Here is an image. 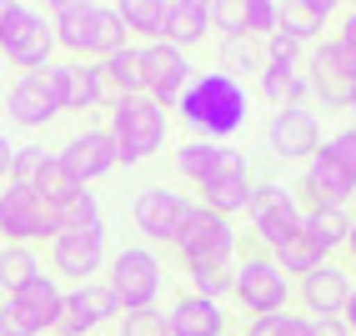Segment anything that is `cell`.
<instances>
[{"mask_svg": "<svg viewBox=\"0 0 356 336\" xmlns=\"http://www.w3.org/2000/svg\"><path fill=\"white\" fill-rule=\"evenodd\" d=\"M176 111L196 136H206L211 146H221L226 136H236L246 126V86L236 76H226V70H201L181 90Z\"/></svg>", "mask_w": 356, "mask_h": 336, "instance_id": "obj_1", "label": "cell"}, {"mask_svg": "<svg viewBox=\"0 0 356 336\" xmlns=\"http://www.w3.org/2000/svg\"><path fill=\"white\" fill-rule=\"evenodd\" d=\"M51 35L76 61L81 56L101 61V56L126 45V26H121V15H115V6H90V0H60L51 10Z\"/></svg>", "mask_w": 356, "mask_h": 336, "instance_id": "obj_2", "label": "cell"}, {"mask_svg": "<svg viewBox=\"0 0 356 336\" xmlns=\"http://www.w3.org/2000/svg\"><path fill=\"white\" fill-rule=\"evenodd\" d=\"M106 131L115 141V161L140 166L146 156H156L165 146V111L151 101V95H115Z\"/></svg>", "mask_w": 356, "mask_h": 336, "instance_id": "obj_3", "label": "cell"}, {"mask_svg": "<svg viewBox=\"0 0 356 336\" xmlns=\"http://www.w3.org/2000/svg\"><path fill=\"white\" fill-rule=\"evenodd\" d=\"M0 51L6 61L20 70V76H31V70H45L56 56V35L45 26V15L31 10V6H0Z\"/></svg>", "mask_w": 356, "mask_h": 336, "instance_id": "obj_4", "label": "cell"}, {"mask_svg": "<svg viewBox=\"0 0 356 336\" xmlns=\"http://www.w3.org/2000/svg\"><path fill=\"white\" fill-rule=\"evenodd\" d=\"M171 246L181 251L186 266H236V231H231V221L216 216V211H206L201 201L191 206V216H186V226H181V236Z\"/></svg>", "mask_w": 356, "mask_h": 336, "instance_id": "obj_5", "label": "cell"}, {"mask_svg": "<svg viewBox=\"0 0 356 336\" xmlns=\"http://www.w3.org/2000/svg\"><path fill=\"white\" fill-rule=\"evenodd\" d=\"M111 296L121 301V311H151L161 296V256L151 246H121L111 256Z\"/></svg>", "mask_w": 356, "mask_h": 336, "instance_id": "obj_6", "label": "cell"}, {"mask_svg": "<svg viewBox=\"0 0 356 336\" xmlns=\"http://www.w3.org/2000/svg\"><path fill=\"white\" fill-rule=\"evenodd\" d=\"M231 296L241 301L251 317H276V311H286V301H291V276L281 271L266 251H251L246 261H236Z\"/></svg>", "mask_w": 356, "mask_h": 336, "instance_id": "obj_7", "label": "cell"}, {"mask_svg": "<svg viewBox=\"0 0 356 336\" xmlns=\"http://www.w3.org/2000/svg\"><path fill=\"white\" fill-rule=\"evenodd\" d=\"M0 236H6V246H35V241H56V236H60L56 206H51V201H40L35 191L6 186V191H0Z\"/></svg>", "mask_w": 356, "mask_h": 336, "instance_id": "obj_8", "label": "cell"}, {"mask_svg": "<svg viewBox=\"0 0 356 336\" xmlns=\"http://www.w3.org/2000/svg\"><path fill=\"white\" fill-rule=\"evenodd\" d=\"M6 111H10V121L26 126V131L51 126L56 115L65 111V101H60V81H56V65L31 70V76H15L10 90H6Z\"/></svg>", "mask_w": 356, "mask_h": 336, "instance_id": "obj_9", "label": "cell"}, {"mask_svg": "<svg viewBox=\"0 0 356 336\" xmlns=\"http://www.w3.org/2000/svg\"><path fill=\"white\" fill-rule=\"evenodd\" d=\"M191 206L196 201L171 191V186H146V191H136V201H131V221L151 246H161V241L171 246L181 236V226H186V216H191Z\"/></svg>", "mask_w": 356, "mask_h": 336, "instance_id": "obj_10", "label": "cell"}, {"mask_svg": "<svg viewBox=\"0 0 356 336\" xmlns=\"http://www.w3.org/2000/svg\"><path fill=\"white\" fill-rule=\"evenodd\" d=\"M306 86H312V95L326 111H351L356 106V61L337 40H326L306 61Z\"/></svg>", "mask_w": 356, "mask_h": 336, "instance_id": "obj_11", "label": "cell"}, {"mask_svg": "<svg viewBox=\"0 0 356 336\" xmlns=\"http://www.w3.org/2000/svg\"><path fill=\"white\" fill-rule=\"evenodd\" d=\"M140 95H151V101L165 111V106H176L181 101V90L191 86V61H186V51H176V45H165V40H151V45H140Z\"/></svg>", "mask_w": 356, "mask_h": 336, "instance_id": "obj_12", "label": "cell"}, {"mask_svg": "<svg viewBox=\"0 0 356 336\" xmlns=\"http://www.w3.org/2000/svg\"><path fill=\"white\" fill-rule=\"evenodd\" d=\"M246 216H251V231L276 251L281 241H291V236L301 231V216H306V211L296 206V191L266 181V186H251V206H246Z\"/></svg>", "mask_w": 356, "mask_h": 336, "instance_id": "obj_13", "label": "cell"}, {"mask_svg": "<svg viewBox=\"0 0 356 336\" xmlns=\"http://www.w3.org/2000/svg\"><path fill=\"white\" fill-rule=\"evenodd\" d=\"M301 191H306V201H312V211H346V201L356 196V171L341 166L321 146L301 171Z\"/></svg>", "mask_w": 356, "mask_h": 336, "instance_id": "obj_14", "label": "cell"}, {"mask_svg": "<svg viewBox=\"0 0 356 336\" xmlns=\"http://www.w3.org/2000/svg\"><path fill=\"white\" fill-rule=\"evenodd\" d=\"M106 266V226H90V231H60L51 241V271L86 286L90 271Z\"/></svg>", "mask_w": 356, "mask_h": 336, "instance_id": "obj_15", "label": "cell"}, {"mask_svg": "<svg viewBox=\"0 0 356 336\" xmlns=\"http://www.w3.org/2000/svg\"><path fill=\"white\" fill-rule=\"evenodd\" d=\"M60 306H65V291H60V281L56 276H35V281H26L20 291H10L6 296V311L26 326L31 336H40V331H51V326H60Z\"/></svg>", "mask_w": 356, "mask_h": 336, "instance_id": "obj_16", "label": "cell"}, {"mask_svg": "<svg viewBox=\"0 0 356 336\" xmlns=\"http://www.w3.org/2000/svg\"><path fill=\"white\" fill-rule=\"evenodd\" d=\"M56 161H60V171L76 186H90V181H101V176H111L115 166H121V161H115L111 131H81V136H70Z\"/></svg>", "mask_w": 356, "mask_h": 336, "instance_id": "obj_17", "label": "cell"}, {"mask_svg": "<svg viewBox=\"0 0 356 336\" xmlns=\"http://www.w3.org/2000/svg\"><path fill=\"white\" fill-rule=\"evenodd\" d=\"M115 311H121V301L111 296L106 281L70 286V291H65V306H60V326H56V336H90L96 326H106Z\"/></svg>", "mask_w": 356, "mask_h": 336, "instance_id": "obj_18", "label": "cell"}, {"mask_svg": "<svg viewBox=\"0 0 356 336\" xmlns=\"http://www.w3.org/2000/svg\"><path fill=\"white\" fill-rule=\"evenodd\" d=\"M201 206H206V211H216V216H226V221H231L236 211H246V206H251V171H246V156H241V151L221 146L216 176L201 186Z\"/></svg>", "mask_w": 356, "mask_h": 336, "instance_id": "obj_19", "label": "cell"}, {"mask_svg": "<svg viewBox=\"0 0 356 336\" xmlns=\"http://www.w3.org/2000/svg\"><path fill=\"white\" fill-rule=\"evenodd\" d=\"M266 151L281 161H312L321 151V126L312 111H276L266 121Z\"/></svg>", "mask_w": 356, "mask_h": 336, "instance_id": "obj_20", "label": "cell"}, {"mask_svg": "<svg viewBox=\"0 0 356 336\" xmlns=\"http://www.w3.org/2000/svg\"><path fill=\"white\" fill-rule=\"evenodd\" d=\"M351 286H356L351 271L331 266V261H321L316 271H306L301 276V301H306V311H312V321H341Z\"/></svg>", "mask_w": 356, "mask_h": 336, "instance_id": "obj_21", "label": "cell"}, {"mask_svg": "<svg viewBox=\"0 0 356 336\" xmlns=\"http://www.w3.org/2000/svg\"><path fill=\"white\" fill-rule=\"evenodd\" d=\"M165 331L171 336H226V311H221V301H206V296L186 291L165 311Z\"/></svg>", "mask_w": 356, "mask_h": 336, "instance_id": "obj_22", "label": "cell"}, {"mask_svg": "<svg viewBox=\"0 0 356 336\" xmlns=\"http://www.w3.org/2000/svg\"><path fill=\"white\" fill-rule=\"evenodd\" d=\"M56 81H60L65 111H90V106L106 101V81H101V70L90 65V61H65V65H56Z\"/></svg>", "mask_w": 356, "mask_h": 336, "instance_id": "obj_23", "label": "cell"}, {"mask_svg": "<svg viewBox=\"0 0 356 336\" xmlns=\"http://www.w3.org/2000/svg\"><path fill=\"white\" fill-rule=\"evenodd\" d=\"M206 31H211V0H171L165 6V45L186 51V45L206 40Z\"/></svg>", "mask_w": 356, "mask_h": 336, "instance_id": "obj_24", "label": "cell"}, {"mask_svg": "<svg viewBox=\"0 0 356 336\" xmlns=\"http://www.w3.org/2000/svg\"><path fill=\"white\" fill-rule=\"evenodd\" d=\"M256 86H261V95H266L276 111H296L306 95H312L301 65H276V61H261V81Z\"/></svg>", "mask_w": 356, "mask_h": 336, "instance_id": "obj_25", "label": "cell"}, {"mask_svg": "<svg viewBox=\"0 0 356 336\" xmlns=\"http://www.w3.org/2000/svg\"><path fill=\"white\" fill-rule=\"evenodd\" d=\"M331 0H286V6H281V26L276 31H286L291 40H316L321 31H326V20H331Z\"/></svg>", "mask_w": 356, "mask_h": 336, "instance_id": "obj_26", "label": "cell"}, {"mask_svg": "<svg viewBox=\"0 0 356 336\" xmlns=\"http://www.w3.org/2000/svg\"><path fill=\"white\" fill-rule=\"evenodd\" d=\"M96 70H101L106 90H115V95H140V56H136V45H121V51L101 56Z\"/></svg>", "mask_w": 356, "mask_h": 336, "instance_id": "obj_27", "label": "cell"}, {"mask_svg": "<svg viewBox=\"0 0 356 336\" xmlns=\"http://www.w3.org/2000/svg\"><path fill=\"white\" fill-rule=\"evenodd\" d=\"M165 6L171 0H126V6H115V15H121L126 31L146 35V45H151V40H165Z\"/></svg>", "mask_w": 356, "mask_h": 336, "instance_id": "obj_28", "label": "cell"}, {"mask_svg": "<svg viewBox=\"0 0 356 336\" xmlns=\"http://www.w3.org/2000/svg\"><path fill=\"white\" fill-rule=\"evenodd\" d=\"M216 166H221V146H211V141H186V146L176 151V176L191 181L196 191L216 176Z\"/></svg>", "mask_w": 356, "mask_h": 336, "instance_id": "obj_29", "label": "cell"}, {"mask_svg": "<svg viewBox=\"0 0 356 336\" xmlns=\"http://www.w3.org/2000/svg\"><path fill=\"white\" fill-rule=\"evenodd\" d=\"M301 231L321 246V256H331L337 246H346L351 216H346V211H306V216H301Z\"/></svg>", "mask_w": 356, "mask_h": 336, "instance_id": "obj_30", "label": "cell"}, {"mask_svg": "<svg viewBox=\"0 0 356 336\" xmlns=\"http://www.w3.org/2000/svg\"><path fill=\"white\" fill-rule=\"evenodd\" d=\"M271 261H276V266L286 271V276H291V271H296V276H306V271H316L326 256H321V246H316L306 231H296L291 241H281V246L271 251Z\"/></svg>", "mask_w": 356, "mask_h": 336, "instance_id": "obj_31", "label": "cell"}, {"mask_svg": "<svg viewBox=\"0 0 356 336\" xmlns=\"http://www.w3.org/2000/svg\"><path fill=\"white\" fill-rule=\"evenodd\" d=\"M40 276V261H35V246H0V286H6V296L20 291L26 281Z\"/></svg>", "mask_w": 356, "mask_h": 336, "instance_id": "obj_32", "label": "cell"}, {"mask_svg": "<svg viewBox=\"0 0 356 336\" xmlns=\"http://www.w3.org/2000/svg\"><path fill=\"white\" fill-rule=\"evenodd\" d=\"M56 221L60 231H90V226H101V201H96V191H76L65 206H56Z\"/></svg>", "mask_w": 356, "mask_h": 336, "instance_id": "obj_33", "label": "cell"}, {"mask_svg": "<svg viewBox=\"0 0 356 336\" xmlns=\"http://www.w3.org/2000/svg\"><path fill=\"white\" fill-rule=\"evenodd\" d=\"M51 161H56V156L45 151V146H15V161H10V186L31 191V186L40 181V171H45Z\"/></svg>", "mask_w": 356, "mask_h": 336, "instance_id": "obj_34", "label": "cell"}, {"mask_svg": "<svg viewBox=\"0 0 356 336\" xmlns=\"http://www.w3.org/2000/svg\"><path fill=\"white\" fill-rule=\"evenodd\" d=\"M191 271V296H206V301H221L236 281V266H186Z\"/></svg>", "mask_w": 356, "mask_h": 336, "instance_id": "obj_35", "label": "cell"}, {"mask_svg": "<svg viewBox=\"0 0 356 336\" xmlns=\"http://www.w3.org/2000/svg\"><path fill=\"white\" fill-rule=\"evenodd\" d=\"M281 6L276 0H241V35H276Z\"/></svg>", "mask_w": 356, "mask_h": 336, "instance_id": "obj_36", "label": "cell"}, {"mask_svg": "<svg viewBox=\"0 0 356 336\" xmlns=\"http://www.w3.org/2000/svg\"><path fill=\"white\" fill-rule=\"evenodd\" d=\"M246 336H316L312 317H296V311H276V317H256Z\"/></svg>", "mask_w": 356, "mask_h": 336, "instance_id": "obj_37", "label": "cell"}, {"mask_svg": "<svg viewBox=\"0 0 356 336\" xmlns=\"http://www.w3.org/2000/svg\"><path fill=\"white\" fill-rule=\"evenodd\" d=\"M31 191H35L40 201H51V206H65V201L76 196V191H86V186H76V181H70V176L60 171V161H51V166L40 171V181H35Z\"/></svg>", "mask_w": 356, "mask_h": 336, "instance_id": "obj_38", "label": "cell"}, {"mask_svg": "<svg viewBox=\"0 0 356 336\" xmlns=\"http://www.w3.org/2000/svg\"><path fill=\"white\" fill-rule=\"evenodd\" d=\"M221 70L231 76V70H261V56L251 35H221Z\"/></svg>", "mask_w": 356, "mask_h": 336, "instance_id": "obj_39", "label": "cell"}, {"mask_svg": "<svg viewBox=\"0 0 356 336\" xmlns=\"http://www.w3.org/2000/svg\"><path fill=\"white\" fill-rule=\"evenodd\" d=\"M121 336H171L165 331V311H126V321H121Z\"/></svg>", "mask_w": 356, "mask_h": 336, "instance_id": "obj_40", "label": "cell"}, {"mask_svg": "<svg viewBox=\"0 0 356 336\" xmlns=\"http://www.w3.org/2000/svg\"><path fill=\"white\" fill-rule=\"evenodd\" d=\"M266 61H276V65H296V61H301V40H291L286 31L266 35Z\"/></svg>", "mask_w": 356, "mask_h": 336, "instance_id": "obj_41", "label": "cell"}, {"mask_svg": "<svg viewBox=\"0 0 356 336\" xmlns=\"http://www.w3.org/2000/svg\"><path fill=\"white\" fill-rule=\"evenodd\" d=\"M326 151L337 156L341 166H351V171H356V121H351V126H341L337 136H331V141H326Z\"/></svg>", "mask_w": 356, "mask_h": 336, "instance_id": "obj_42", "label": "cell"}, {"mask_svg": "<svg viewBox=\"0 0 356 336\" xmlns=\"http://www.w3.org/2000/svg\"><path fill=\"white\" fill-rule=\"evenodd\" d=\"M337 45H341V51L356 61V6L346 10V20H341V35H337Z\"/></svg>", "mask_w": 356, "mask_h": 336, "instance_id": "obj_43", "label": "cell"}, {"mask_svg": "<svg viewBox=\"0 0 356 336\" xmlns=\"http://www.w3.org/2000/svg\"><path fill=\"white\" fill-rule=\"evenodd\" d=\"M10 161H15V146H10V136L0 131V181H10Z\"/></svg>", "mask_w": 356, "mask_h": 336, "instance_id": "obj_44", "label": "cell"}, {"mask_svg": "<svg viewBox=\"0 0 356 336\" xmlns=\"http://www.w3.org/2000/svg\"><path fill=\"white\" fill-rule=\"evenodd\" d=\"M0 336H31V331H26V326H20V321L10 317V311H6V306H0Z\"/></svg>", "mask_w": 356, "mask_h": 336, "instance_id": "obj_45", "label": "cell"}, {"mask_svg": "<svg viewBox=\"0 0 356 336\" xmlns=\"http://www.w3.org/2000/svg\"><path fill=\"white\" fill-rule=\"evenodd\" d=\"M341 326L356 336V286H351V296H346V311H341Z\"/></svg>", "mask_w": 356, "mask_h": 336, "instance_id": "obj_46", "label": "cell"}, {"mask_svg": "<svg viewBox=\"0 0 356 336\" xmlns=\"http://www.w3.org/2000/svg\"><path fill=\"white\" fill-rule=\"evenodd\" d=\"M312 331H316V336H351L341 321H312Z\"/></svg>", "mask_w": 356, "mask_h": 336, "instance_id": "obj_47", "label": "cell"}, {"mask_svg": "<svg viewBox=\"0 0 356 336\" xmlns=\"http://www.w3.org/2000/svg\"><path fill=\"white\" fill-rule=\"evenodd\" d=\"M346 256H351V266H356V216H351V231H346Z\"/></svg>", "mask_w": 356, "mask_h": 336, "instance_id": "obj_48", "label": "cell"}, {"mask_svg": "<svg viewBox=\"0 0 356 336\" xmlns=\"http://www.w3.org/2000/svg\"><path fill=\"white\" fill-rule=\"evenodd\" d=\"M351 115H356V106H351Z\"/></svg>", "mask_w": 356, "mask_h": 336, "instance_id": "obj_49", "label": "cell"}, {"mask_svg": "<svg viewBox=\"0 0 356 336\" xmlns=\"http://www.w3.org/2000/svg\"><path fill=\"white\" fill-rule=\"evenodd\" d=\"M241 336H246V331H241Z\"/></svg>", "mask_w": 356, "mask_h": 336, "instance_id": "obj_50", "label": "cell"}]
</instances>
